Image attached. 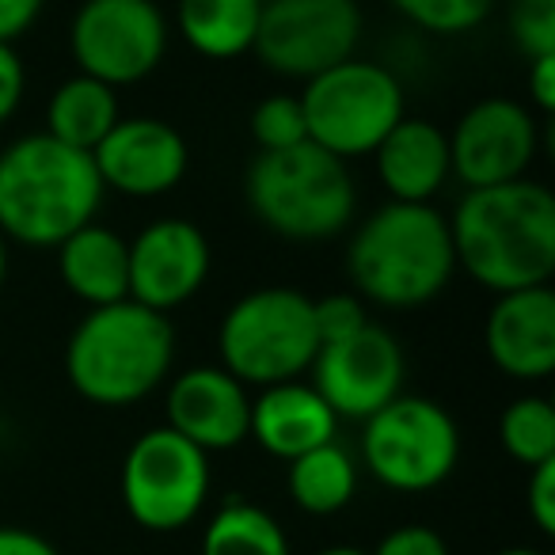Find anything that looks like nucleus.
<instances>
[{
    "label": "nucleus",
    "instance_id": "dca6fc26",
    "mask_svg": "<svg viewBox=\"0 0 555 555\" xmlns=\"http://www.w3.org/2000/svg\"><path fill=\"white\" fill-rule=\"evenodd\" d=\"M168 423L179 438L202 453H224L247 441L251 426V392L221 365H194L168 385Z\"/></svg>",
    "mask_w": 555,
    "mask_h": 555
},
{
    "label": "nucleus",
    "instance_id": "aec40b11",
    "mask_svg": "<svg viewBox=\"0 0 555 555\" xmlns=\"http://www.w3.org/2000/svg\"><path fill=\"white\" fill-rule=\"evenodd\" d=\"M57 251V274L65 289L88 309L130 301V240L92 221L73 232Z\"/></svg>",
    "mask_w": 555,
    "mask_h": 555
},
{
    "label": "nucleus",
    "instance_id": "c756f323",
    "mask_svg": "<svg viewBox=\"0 0 555 555\" xmlns=\"http://www.w3.org/2000/svg\"><path fill=\"white\" fill-rule=\"evenodd\" d=\"M525 509H529L532 525L540 537H555V461L529 468V483H525Z\"/></svg>",
    "mask_w": 555,
    "mask_h": 555
},
{
    "label": "nucleus",
    "instance_id": "f03ea898",
    "mask_svg": "<svg viewBox=\"0 0 555 555\" xmlns=\"http://www.w3.org/2000/svg\"><path fill=\"white\" fill-rule=\"evenodd\" d=\"M350 286L377 309H423L456 274L449 217L418 202H385L347 244Z\"/></svg>",
    "mask_w": 555,
    "mask_h": 555
},
{
    "label": "nucleus",
    "instance_id": "0eeeda50",
    "mask_svg": "<svg viewBox=\"0 0 555 555\" xmlns=\"http://www.w3.org/2000/svg\"><path fill=\"white\" fill-rule=\"evenodd\" d=\"M309 141L339 160L373 156L385 133L408 115L403 85L388 65L347 57L335 69L305 80L297 95Z\"/></svg>",
    "mask_w": 555,
    "mask_h": 555
},
{
    "label": "nucleus",
    "instance_id": "4468645a",
    "mask_svg": "<svg viewBox=\"0 0 555 555\" xmlns=\"http://www.w3.org/2000/svg\"><path fill=\"white\" fill-rule=\"evenodd\" d=\"M209 240L183 217H160L130 240V301L153 312H176L206 286Z\"/></svg>",
    "mask_w": 555,
    "mask_h": 555
},
{
    "label": "nucleus",
    "instance_id": "f8f14e48",
    "mask_svg": "<svg viewBox=\"0 0 555 555\" xmlns=\"http://www.w3.org/2000/svg\"><path fill=\"white\" fill-rule=\"evenodd\" d=\"M540 153V118L525 103L491 95L456 118L449 133V164L464 191L525 179Z\"/></svg>",
    "mask_w": 555,
    "mask_h": 555
},
{
    "label": "nucleus",
    "instance_id": "7ed1b4c3",
    "mask_svg": "<svg viewBox=\"0 0 555 555\" xmlns=\"http://www.w3.org/2000/svg\"><path fill=\"white\" fill-rule=\"evenodd\" d=\"M103 179L92 153H80L50 133H27L0 153V232L9 244L50 247L95 221Z\"/></svg>",
    "mask_w": 555,
    "mask_h": 555
},
{
    "label": "nucleus",
    "instance_id": "4c0bfd02",
    "mask_svg": "<svg viewBox=\"0 0 555 555\" xmlns=\"http://www.w3.org/2000/svg\"><path fill=\"white\" fill-rule=\"evenodd\" d=\"M494 555H544L540 547H502V552H494Z\"/></svg>",
    "mask_w": 555,
    "mask_h": 555
},
{
    "label": "nucleus",
    "instance_id": "a878e982",
    "mask_svg": "<svg viewBox=\"0 0 555 555\" xmlns=\"http://www.w3.org/2000/svg\"><path fill=\"white\" fill-rule=\"evenodd\" d=\"M408 24L418 31L438 35V39H456L487 24L494 0H388Z\"/></svg>",
    "mask_w": 555,
    "mask_h": 555
},
{
    "label": "nucleus",
    "instance_id": "ddd939ff",
    "mask_svg": "<svg viewBox=\"0 0 555 555\" xmlns=\"http://www.w3.org/2000/svg\"><path fill=\"white\" fill-rule=\"evenodd\" d=\"M309 373V385L324 396L335 418L365 423L403 392L408 362H403V347L396 343V335L370 320L362 332L320 347Z\"/></svg>",
    "mask_w": 555,
    "mask_h": 555
},
{
    "label": "nucleus",
    "instance_id": "39448f33",
    "mask_svg": "<svg viewBox=\"0 0 555 555\" xmlns=\"http://www.w3.org/2000/svg\"><path fill=\"white\" fill-rule=\"evenodd\" d=\"M244 198L262 229L294 244L343 236L358 214V186L347 160L312 141L255 156L244 171Z\"/></svg>",
    "mask_w": 555,
    "mask_h": 555
},
{
    "label": "nucleus",
    "instance_id": "4be33fe9",
    "mask_svg": "<svg viewBox=\"0 0 555 555\" xmlns=\"http://www.w3.org/2000/svg\"><path fill=\"white\" fill-rule=\"evenodd\" d=\"M118 118L122 111H118L115 88L85 73L65 77L47 103V133L80 153H95V145L115 130Z\"/></svg>",
    "mask_w": 555,
    "mask_h": 555
},
{
    "label": "nucleus",
    "instance_id": "6e6552de",
    "mask_svg": "<svg viewBox=\"0 0 555 555\" xmlns=\"http://www.w3.org/2000/svg\"><path fill=\"white\" fill-rule=\"evenodd\" d=\"M362 461L388 491H434L461 461V430L441 403L400 392L377 415L365 418Z\"/></svg>",
    "mask_w": 555,
    "mask_h": 555
},
{
    "label": "nucleus",
    "instance_id": "6ab92c4d",
    "mask_svg": "<svg viewBox=\"0 0 555 555\" xmlns=\"http://www.w3.org/2000/svg\"><path fill=\"white\" fill-rule=\"evenodd\" d=\"M373 160H377L380 186H385L392 202L430 206L441 194V186L449 183V176H453L449 133L441 126L426 122V118L403 115L385 133V141L373 149Z\"/></svg>",
    "mask_w": 555,
    "mask_h": 555
},
{
    "label": "nucleus",
    "instance_id": "cd10ccee",
    "mask_svg": "<svg viewBox=\"0 0 555 555\" xmlns=\"http://www.w3.org/2000/svg\"><path fill=\"white\" fill-rule=\"evenodd\" d=\"M509 39L529 62L555 54V0H509Z\"/></svg>",
    "mask_w": 555,
    "mask_h": 555
},
{
    "label": "nucleus",
    "instance_id": "f257e3e1",
    "mask_svg": "<svg viewBox=\"0 0 555 555\" xmlns=\"http://www.w3.org/2000/svg\"><path fill=\"white\" fill-rule=\"evenodd\" d=\"M449 236L456 270H464L494 297L552 286L555 194L537 179L464 191L449 217Z\"/></svg>",
    "mask_w": 555,
    "mask_h": 555
},
{
    "label": "nucleus",
    "instance_id": "c85d7f7f",
    "mask_svg": "<svg viewBox=\"0 0 555 555\" xmlns=\"http://www.w3.org/2000/svg\"><path fill=\"white\" fill-rule=\"evenodd\" d=\"M312 324H317L320 347L339 343L370 324V309L358 294H324L312 301Z\"/></svg>",
    "mask_w": 555,
    "mask_h": 555
},
{
    "label": "nucleus",
    "instance_id": "2eb2a0df",
    "mask_svg": "<svg viewBox=\"0 0 555 555\" xmlns=\"http://www.w3.org/2000/svg\"><path fill=\"white\" fill-rule=\"evenodd\" d=\"M92 160L103 179V191L130 194V198H160L183 183L191 149L171 122L133 115L118 118L115 130L95 145Z\"/></svg>",
    "mask_w": 555,
    "mask_h": 555
},
{
    "label": "nucleus",
    "instance_id": "9b49d317",
    "mask_svg": "<svg viewBox=\"0 0 555 555\" xmlns=\"http://www.w3.org/2000/svg\"><path fill=\"white\" fill-rule=\"evenodd\" d=\"M362 42L358 0H262L255 54L270 73L312 80L354 57Z\"/></svg>",
    "mask_w": 555,
    "mask_h": 555
},
{
    "label": "nucleus",
    "instance_id": "72a5a7b5",
    "mask_svg": "<svg viewBox=\"0 0 555 555\" xmlns=\"http://www.w3.org/2000/svg\"><path fill=\"white\" fill-rule=\"evenodd\" d=\"M47 0H0V42H16L35 27Z\"/></svg>",
    "mask_w": 555,
    "mask_h": 555
},
{
    "label": "nucleus",
    "instance_id": "b1692460",
    "mask_svg": "<svg viewBox=\"0 0 555 555\" xmlns=\"http://www.w3.org/2000/svg\"><path fill=\"white\" fill-rule=\"evenodd\" d=\"M202 555H289V540L270 509L232 494L202 529Z\"/></svg>",
    "mask_w": 555,
    "mask_h": 555
},
{
    "label": "nucleus",
    "instance_id": "7c9ffc66",
    "mask_svg": "<svg viewBox=\"0 0 555 555\" xmlns=\"http://www.w3.org/2000/svg\"><path fill=\"white\" fill-rule=\"evenodd\" d=\"M370 555H449V544L430 525H396Z\"/></svg>",
    "mask_w": 555,
    "mask_h": 555
},
{
    "label": "nucleus",
    "instance_id": "473e14b6",
    "mask_svg": "<svg viewBox=\"0 0 555 555\" xmlns=\"http://www.w3.org/2000/svg\"><path fill=\"white\" fill-rule=\"evenodd\" d=\"M529 111L537 118H552L555 111V54L529 62Z\"/></svg>",
    "mask_w": 555,
    "mask_h": 555
},
{
    "label": "nucleus",
    "instance_id": "393cba45",
    "mask_svg": "<svg viewBox=\"0 0 555 555\" xmlns=\"http://www.w3.org/2000/svg\"><path fill=\"white\" fill-rule=\"evenodd\" d=\"M499 441L521 468L555 461V408L544 396H521L499 418Z\"/></svg>",
    "mask_w": 555,
    "mask_h": 555
},
{
    "label": "nucleus",
    "instance_id": "20e7f679",
    "mask_svg": "<svg viewBox=\"0 0 555 555\" xmlns=\"http://www.w3.org/2000/svg\"><path fill=\"white\" fill-rule=\"evenodd\" d=\"M176 332L164 312L138 301L88 309L65 343V377L95 408H133L168 380Z\"/></svg>",
    "mask_w": 555,
    "mask_h": 555
},
{
    "label": "nucleus",
    "instance_id": "423d86ee",
    "mask_svg": "<svg viewBox=\"0 0 555 555\" xmlns=\"http://www.w3.org/2000/svg\"><path fill=\"white\" fill-rule=\"evenodd\" d=\"M217 350L221 370H229L247 388L301 380L320 350L312 297L289 286L251 289L224 312L217 327Z\"/></svg>",
    "mask_w": 555,
    "mask_h": 555
},
{
    "label": "nucleus",
    "instance_id": "9d476101",
    "mask_svg": "<svg viewBox=\"0 0 555 555\" xmlns=\"http://www.w3.org/2000/svg\"><path fill=\"white\" fill-rule=\"evenodd\" d=\"M168 35V16L156 0H85L73 16L69 50L85 77L126 88L164 62Z\"/></svg>",
    "mask_w": 555,
    "mask_h": 555
},
{
    "label": "nucleus",
    "instance_id": "5701e85b",
    "mask_svg": "<svg viewBox=\"0 0 555 555\" xmlns=\"http://www.w3.org/2000/svg\"><path fill=\"white\" fill-rule=\"evenodd\" d=\"M286 487L297 509H305V514H312V517H332L354 502L358 461L339 441H327V446L289 461Z\"/></svg>",
    "mask_w": 555,
    "mask_h": 555
},
{
    "label": "nucleus",
    "instance_id": "a211bd4d",
    "mask_svg": "<svg viewBox=\"0 0 555 555\" xmlns=\"http://www.w3.org/2000/svg\"><path fill=\"white\" fill-rule=\"evenodd\" d=\"M335 430H339L335 411L305 380L259 388V396L251 400L247 438L259 441L262 453H270L274 461H297V456L335 441Z\"/></svg>",
    "mask_w": 555,
    "mask_h": 555
},
{
    "label": "nucleus",
    "instance_id": "bb28decb",
    "mask_svg": "<svg viewBox=\"0 0 555 555\" xmlns=\"http://www.w3.org/2000/svg\"><path fill=\"white\" fill-rule=\"evenodd\" d=\"M251 138L259 153H278V149H294L309 141L305 130V111L297 95H267L259 107L251 111Z\"/></svg>",
    "mask_w": 555,
    "mask_h": 555
},
{
    "label": "nucleus",
    "instance_id": "2f4dec72",
    "mask_svg": "<svg viewBox=\"0 0 555 555\" xmlns=\"http://www.w3.org/2000/svg\"><path fill=\"white\" fill-rule=\"evenodd\" d=\"M24 88H27V69H24V62H20L16 47H12V42H0V126L20 111Z\"/></svg>",
    "mask_w": 555,
    "mask_h": 555
},
{
    "label": "nucleus",
    "instance_id": "f3484780",
    "mask_svg": "<svg viewBox=\"0 0 555 555\" xmlns=\"http://www.w3.org/2000/svg\"><path fill=\"white\" fill-rule=\"evenodd\" d=\"M483 347L494 370L514 380H544L555 373V289L529 286L499 294L487 312Z\"/></svg>",
    "mask_w": 555,
    "mask_h": 555
},
{
    "label": "nucleus",
    "instance_id": "1a4fd4ad",
    "mask_svg": "<svg viewBox=\"0 0 555 555\" xmlns=\"http://www.w3.org/2000/svg\"><path fill=\"white\" fill-rule=\"evenodd\" d=\"M122 506L141 529L179 532L209 499V453L171 426L145 430L122 456Z\"/></svg>",
    "mask_w": 555,
    "mask_h": 555
},
{
    "label": "nucleus",
    "instance_id": "e433bc0d",
    "mask_svg": "<svg viewBox=\"0 0 555 555\" xmlns=\"http://www.w3.org/2000/svg\"><path fill=\"white\" fill-rule=\"evenodd\" d=\"M317 555H370V552H362V547H350V544H335V547H324V552H317Z\"/></svg>",
    "mask_w": 555,
    "mask_h": 555
},
{
    "label": "nucleus",
    "instance_id": "412c9836",
    "mask_svg": "<svg viewBox=\"0 0 555 555\" xmlns=\"http://www.w3.org/2000/svg\"><path fill=\"white\" fill-rule=\"evenodd\" d=\"M262 0H179L176 27L194 54L232 62L255 47Z\"/></svg>",
    "mask_w": 555,
    "mask_h": 555
},
{
    "label": "nucleus",
    "instance_id": "c9c22d12",
    "mask_svg": "<svg viewBox=\"0 0 555 555\" xmlns=\"http://www.w3.org/2000/svg\"><path fill=\"white\" fill-rule=\"evenodd\" d=\"M4 278H9V240L0 232V289H4Z\"/></svg>",
    "mask_w": 555,
    "mask_h": 555
},
{
    "label": "nucleus",
    "instance_id": "f704fd0d",
    "mask_svg": "<svg viewBox=\"0 0 555 555\" xmlns=\"http://www.w3.org/2000/svg\"><path fill=\"white\" fill-rule=\"evenodd\" d=\"M0 555H57V547L24 525H0Z\"/></svg>",
    "mask_w": 555,
    "mask_h": 555
}]
</instances>
